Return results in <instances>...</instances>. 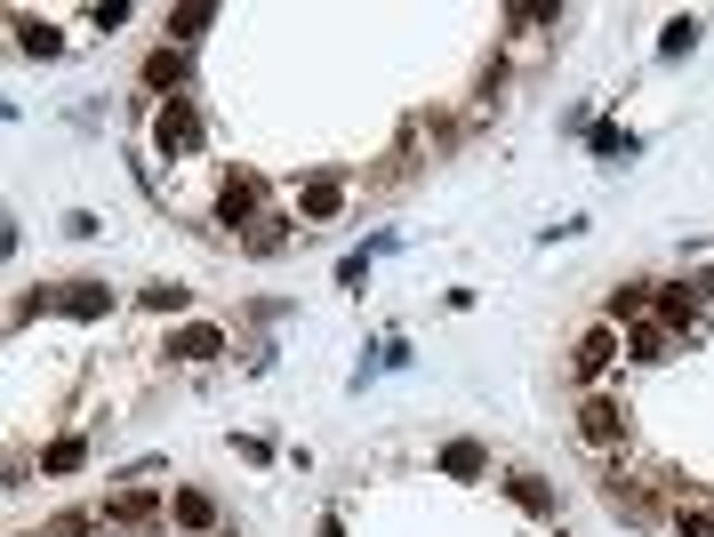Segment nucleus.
<instances>
[{
  "label": "nucleus",
  "instance_id": "obj_1",
  "mask_svg": "<svg viewBox=\"0 0 714 537\" xmlns=\"http://www.w3.org/2000/svg\"><path fill=\"white\" fill-rule=\"evenodd\" d=\"M666 473H619L610 465L602 473V498H610V513H626V522H666Z\"/></svg>",
  "mask_w": 714,
  "mask_h": 537
},
{
  "label": "nucleus",
  "instance_id": "obj_2",
  "mask_svg": "<svg viewBox=\"0 0 714 537\" xmlns=\"http://www.w3.org/2000/svg\"><path fill=\"white\" fill-rule=\"evenodd\" d=\"M578 442H586V449H626V401H619V394H586Z\"/></svg>",
  "mask_w": 714,
  "mask_h": 537
},
{
  "label": "nucleus",
  "instance_id": "obj_3",
  "mask_svg": "<svg viewBox=\"0 0 714 537\" xmlns=\"http://www.w3.org/2000/svg\"><path fill=\"white\" fill-rule=\"evenodd\" d=\"M610 361H619V329L602 321V329H586V337H578V354H570V369H578V378L595 385V378H602Z\"/></svg>",
  "mask_w": 714,
  "mask_h": 537
},
{
  "label": "nucleus",
  "instance_id": "obj_4",
  "mask_svg": "<svg viewBox=\"0 0 714 537\" xmlns=\"http://www.w3.org/2000/svg\"><path fill=\"white\" fill-rule=\"evenodd\" d=\"M626 354H635V361H675V329H666V321H635V329H626Z\"/></svg>",
  "mask_w": 714,
  "mask_h": 537
},
{
  "label": "nucleus",
  "instance_id": "obj_5",
  "mask_svg": "<svg viewBox=\"0 0 714 537\" xmlns=\"http://www.w3.org/2000/svg\"><path fill=\"white\" fill-rule=\"evenodd\" d=\"M650 305H659V289H650V281H626V289H610V321H642Z\"/></svg>",
  "mask_w": 714,
  "mask_h": 537
},
{
  "label": "nucleus",
  "instance_id": "obj_6",
  "mask_svg": "<svg viewBox=\"0 0 714 537\" xmlns=\"http://www.w3.org/2000/svg\"><path fill=\"white\" fill-rule=\"evenodd\" d=\"M659 321L666 329H699V297H690V289H659Z\"/></svg>",
  "mask_w": 714,
  "mask_h": 537
},
{
  "label": "nucleus",
  "instance_id": "obj_7",
  "mask_svg": "<svg viewBox=\"0 0 714 537\" xmlns=\"http://www.w3.org/2000/svg\"><path fill=\"white\" fill-rule=\"evenodd\" d=\"M250 209H257V184H250V177H233L226 193H217V217H226V225H241Z\"/></svg>",
  "mask_w": 714,
  "mask_h": 537
},
{
  "label": "nucleus",
  "instance_id": "obj_8",
  "mask_svg": "<svg viewBox=\"0 0 714 537\" xmlns=\"http://www.w3.org/2000/svg\"><path fill=\"white\" fill-rule=\"evenodd\" d=\"M145 80H153V89H177V80H186V56H177V49H153L145 56Z\"/></svg>",
  "mask_w": 714,
  "mask_h": 537
},
{
  "label": "nucleus",
  "instance_id": "obj_9",
  "mask_svg": "<svg viewBox=\"0 0 714 537\" xmlns=\"http://www.w3.org/2000/svg\"><path fill=\"white\" fill-rule=\"evenodd\" d=\"M201 137V120L186 113V105H169V113H161V144H193Z\"/></svg>",
  "mask_w": 714,
  "mask_h": 537
},
{
  "label": "nucleus",
  "instance_id": "obj_10",
  "mask_svg": "<svg viewBox=\"0 0 714 537\" xmlns=\"http://www.w3.org/2000/svg\"><path fill=\"white\" fill-rule=\"evenodd\" d=\"M169 354H177V361H209V354H217V329H186Z\"/></svg>",
  "mask_w": 714,
  "mask_h": 537
},
{
  "label": "nucleus",
  "instance_id": "obj_11",
  "mask_svg": "<svg viewBox=\"0 0 714 537\" xmlns=\"http://www.w3.org/2000/svg\"><path fill=\"white\" fill-rule=\"evenodd\" d=\"M675 529H683V537H714V506H683Z\"/></svg>",
  "mask_w": 714,
  "mask_h": 537
},
{
  "label": "nucleus",
  "instance_id": "obj_12",
  "mask_svg": "<svg viewBox=\"0 0 714 537\" xmlns=\"http://www.w3.org/2000/svg\"><path fill=\"white\" fill-rule=\"evenodd\" d=\"M65 305H73V314H105V289H97V281H73Z\"/></svg>",
  "mask_w": 714,
  "mask_h": 537
},
{
  "label": "nucleus",
  "instance_id": "obj_13",
  "mask_svg": "<svg viewBox=\"0 0 714 537\" xmlns=\"http://www.w3.org/2000/svg\"><path fill=\"white\" fill-rule=\"evenodd\" d=\"M514 498H522L530 513H546V506H554V498H546V482H530V473H514Z\"/></svg>",
  "mask_w": 714,
  "mask_h": 537
},
{
  "label": "nucleus",
  "instance_id": "obj_14",
  "mask_svg": "<svg viewBox=\"0 0 714 537\" xmlns=\"http://www.w3.org/2000/svg\"><path fill=\"white\" fill-rule=\"evenodd\" d=\"M201 25H209V9H177V16H169V33H177V40H193Z\"/></svg>",
  "mask_w": 714,
  "mask_h": 537
}]
</instances>
